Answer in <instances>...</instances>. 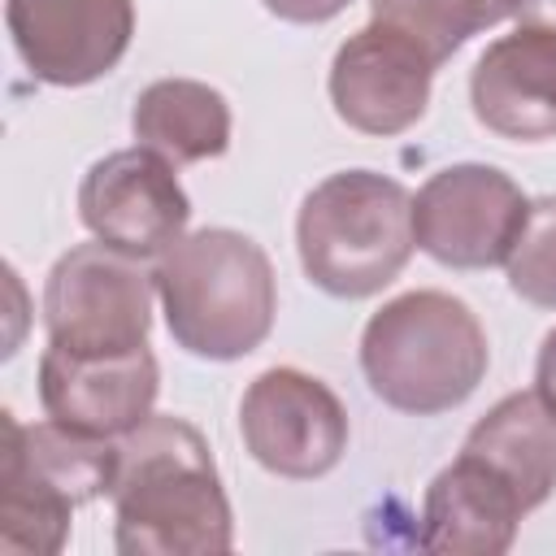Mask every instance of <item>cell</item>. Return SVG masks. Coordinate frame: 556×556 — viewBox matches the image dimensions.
Returning a JSON list of instances; mask_svg holds the SVG:
<instances>
[{"instance_id": "cell-15", "label": "cell", "mask_w": 556, "mask_h": 556, "mask_svg": "<svg viewBox=\"0 0 556 556\" xmlns=\"http://www.w3.org/2000/svg\"><path fill=\"white\" fill-rule=\"evenodd\" d=\"M135 139L174 165L222 156L230 143V104L195 78H161L139 91L130 113Z\"/></svg>"}, {"instance_id": "cell-6", "label": "cell", "mask_w": 556, "mask_h": 556, "mask_svg": "<svg viewBox=\"0 0 556 556\" xmlns=\"http://www.w3.org/2000/svg\"><path fill=\"white\" fill-rule=\"evenodd\" d=\"M239 430L252 460L278 478H321L348 452L339 395L304 369H265L239 400Z\"/></svg>"}, {"instance_id": "cell-11", "label": "cell", "mask_w": 556, "mask_h": 556, "mask_svg": "<svg viewBox=\"0 0 556 556\" xmlns=\"http://www.w3.org/2000/svg\"><path fill=\"white\" fill-rule=\"evenodd\" d=\"M161 391L156 356L143 348L122 356H74L48 343L39 361V400L43 413L78 434L117 439L152 417Z\"/></svg>"}, {"instance_id": "cell-19", "label": "cell", "mask_w": 556, "mask_h": 556, "mask_svg": "<svg viewBox=\"0 0 556 556\" xmlns=\"http://www.w3.org/2000/svg\"><path fill=\"white\" fill-rule=\"evenodd\" d=\"M269 13H278L282 22H330L334 13H343L352 0H261Z\"/></svg>"}, {"instance_id": "cell-3", "label": "cell", "mask_w": 556, "mask_h": 556, "mask_svg": "<svg viewBox=\"0 0 556 556\" xmlns=\"http://www.w3.org/2000/svg\"><path fill=\"white\" fill-rule=\"evenodd\" d=\"M486 365L491 348L482 321L447 291L395 295L361 334V369L374 395L417 417L465 404L486 378Z\"/></svg>"}, {"instance_id": "cell-1", "label": "cell", "mask_w": 556, "mask_h": 556, "mask_svg": "<svg viewBox=\"0 0 556 556\" xmlns=\"http://www.w3.org/2000/svg\"><path fill=\"white\" fill-rule=\"evenodd\" d=\"M117 552L126 556H217L235 521L204 434L182 417H148L117 443Z\"/></svg>"}, {"instance_id": "cell-17", "label": "cell", "mask_w": 556, "mask_h": 556, "mask_svg": "<svg viewBox=\"0 0 556 556\" xmlns=\"http://www.w3.org/2000/svg\"><path fill=\"white\" fill-rule=\"evenodd\" d=\"M521 0H374V22L417 39L434 61H447L469 35L517 13Z\"/></svg>"}, {"instance_id": "cell-13", "label": "cell", "mask_w": 556, "mask_h": 556, "mask_svg": "<svg viewBox=\"0 0 556 556\" xmlns=\"http://www.w3.org/2000/svg\"><path fill=\"white\" fill-rule=\"evenodd\" d=\"M526 517L508 482H500L482 460L460 452L430 486L421 504V552L439 556H500L517 539Z\"/></svg>"}, {"instance_id": "cell-12", "label": "cell", "mask_w": 556, "mask_h": 556, "mask_svg": "<svg viewBox=\"0 0 556 556\" xmlns=\"http://www.w3.org/2000/svg\"><path fill=\"white\" fill-rule=\"evenodd\" d=\"M473 117L504 139H556V35L517 26L469 74Z\"/></svg>"}, {"instance_id": "cell-16", "label": "cell", "mask_w": 556, "mask_h": 556, "mask_svg": "<svg viewBox=\"0 0 556 556\" xmlns=\"http://www.w3.org/2000/svg\"><path fill=\"white\" fill-rule=\"evenodd\" d=\"M74 500L0 452V556H56L70 539Z\"/></svg>"}, {"instance_id": "cell-2", "label": "cell", "mask_w": 556, "mask_h": 556, "mask_svg": "<svg viewBox=\"0 0 556 556\" xmlns=\"http://www.w3.org/2000/svg\"><path fill=\"white\" fill-rule=\"evenodd\" d=\"M152 278L169 334L191 356H248L274 326V265L265 248L239 230L208 226L182 235L169 252H161Z\"/></svg>"}, {"instance_id": "cell-8", "label": "cell", "mask_w": 556, "mask_h": 556, "mask_svg": "<svg viewBox=\"0 0 556 556\" xmlns=\"http://www.w3.org/2000/svg\"><path fill=\"white\" fill-rule=\"evenodd\" d=\"M78 217L100 243L143 261L182 239L191 204L174 178V161L139 143L109 152L87 169L78 187Z\"/></svg>"}, {"instance_id": "cell-7", "label": "cell", "mask_w": 556, "mask_h": 556, "mask_svg": "<svg viewBox=\"0 0 556 556\" xmlns=\"http://www.w3.org/2000/svg\"><path fill=\"white\" fill-rule=\"evenodd\" d=\"M530 200L495 165H447L413 200L417 243L452 269L504 265Z\"/></svg>"}, {"instance_id": "cell-4", "label": "cell", "mask_w": 556, "mask_h": 556, "mask_svg": "<svg viewBox=\"0 0 556 556\" xmlns=\"http://www.w3.org/2000/svg\"><path fill=\"white\" fill-rule=\"evenodd\" d=\"M295 248L326 295L365 300L395 282L417 248L413 195L374 169L330 174L300 204Z\"/></svg>"}, {"instance_id": "cell-20", "label": "cell", "mask_w": 556, "mask_h": 556, "mask_svg": "<svg viewBox=\"0 0 556 556\" xmlns=\"http://www.w3.org/2000/svg\"><path fill=\"white\" fill-rule=\"evenodd\" d=\"M534 391L543 395V404L556 413V330L543 339L539 348V365H534Z\"/></svg>"}, {"instance_id": "cell-10", "label": "cell", "mask_w": 556, "mask_h": 556, "mask_svg": "<svg viewBox=\"0 0 556 556\" xmlns=\"http://www.w3.org/2000/svg\"><path fill=\"white\" fill-rule=\"evenodd\" d=\"M4 17L26 70L52 87L109 74L135 35V0H9Z\"/></svg>"}, {"instance_id": "cell-18", "label": "cell", "mask_w": 556, "mask_h": 556, "mask_svg": "<svg viewBox=\"0 0 556 556\" xmlns=\"http://www.w3.org/2000/svg\"><path fill=\"white\" fill-rule=\"evenodd\" d=\"M508 287L539 304V308H556V195L530 200L521 235L508 252Z\"/></svg>"}, {"instance_id": "cell-14", "label": "cell", "mask_w": 556, "mask_h": 556, "mask_svg": "<svg viewBox=\"0 0 556 556\" xmlns=\"http://www.w3.org/2000/svg\"><path fill=\"white\" fill-rule=\"evenodd\" d=\"M460 452H469L500 482H508L526 513L556 491V413L543 404L539 391L504 395L469 430Z\"/></svg>"}, {"instance_id": "cell-9", "label": "cell", "mask_w": 556, "mask_h": 556, "mask_svg": "<svg viewBox=\"0 0 556 556\" xmlns=\"http://www.w3.org/2000/svg\"><path fill=\"white\" fill-rule=\"evenodd\" d=\"M434 70L439 61L417 39L387 22H369L334 52V113L361 135H400L426 113Z\"/></svg>"}, {"instance_id": "cell-5", "label": "cell", "mask_w": 556, "mask_h": 556, "mask_svg": "<svg viewBox=\"0 0 556 556\" xmlns=\"http://www.w3.org/2000/svg\"><path fill=\"white\" fill-rule=\"evenodd\" d=\"M152 287L139 256L109 243L70 248L43 287L48 343L74 356H122L148 343L152 330Z\"/></svg>"}, {"instance_id": "cell-21", "label": "cell", "mask_w": 556, "mask_h": 556, "mask_svg": "<svg viewBox=\"0 0 556 556\" xmlns=\"http://www.w3.org/2000/svg\"><path fill=\"white\" fill-rule=\"evenodd\" d=\"M517 17H521V26H539V30L556 35V0H521Z\"/></svg>"}]
</instances>
